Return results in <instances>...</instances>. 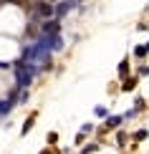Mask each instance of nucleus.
<instances>
[{
  "label": "nucleus",
  "mask_w": 149,
  "mask_h": 154,
  "mask_svg": "<svg viewBox=\"0 0 149 154\" xmlns=\"http://www.w3.org/2000/svg\"><path fill=\"white\" fill-rule=\"evenodd\" d=\"M15 73H18V83H20V86H28L36 71H33V66H30L28 61H18L15 63Z\"/></svg>",
  "instance_id": "f257e3e1"
},
{
  "label": "nucleus",
  "mask_w": 149,
  "mask_h": 154,
  "mask_svg": "<svg viewBox=\"0 0 149 154\" xmlns=\"http://www.w3.org/2000/svg\"><path fill=\"white\" fill-rule=\"evenodd\" d=\"M36 10H38V15H43V18H51L56 13V8H53V5H48V3H38Z\"/></svg>",
  "instance_id": "f03ea898"
},
{
  "label": "nucleus",
  "mask_w": 149,
  "mask_h": 154,
  "mask_svg": "<svg viewBox=\"0 0 149 154\" xmlns=\"http://www.w3.org/2000/svg\"><path fill=\"white\" fill-rule=\"evenodd\" d=\"M58 28H61V25H58V20H53V23H43V33L46 35H51V33H58Z\"/></svg>",
  "instance_id": "7ed1b4c3"
},
{
  "label": "nucleus",
  "mask_w": 149,
  "mask_h": 154,
  "mask_svg": "<svg viewBox=\"0 0 149 154\" xmlns=\"http://www.w3.org/2000/svg\"><path fill=\"white\" fill-rule=\"evenodd\" d=\"M68 8H71V3H61V5L56 8V15H63V13H66Z\"/></svg>",
  "instance_id": "20e7f679"
},
{
  "label": "nucleus",
  "mask_w": 149,
  "mask_h": 154,
  "mask_svg": "<svg viewBox=\"0 0 149 154\" xmlns=\"http://www.w3.org/2000/svg\"><path fill=\"white\" fill-rule=\"evenodd\" d=\"M106 124H109V126H119V124H121V119H119V116H109Z\"/></svg>",
  "instance_id": "39448f33"
},
{
  "label": "nucleus",
  "mask_w": 149,
  "mask_h": 154,
  "mask_svg": "<svg viewBox=\"0 0 149 154\" xmlns=\"http://www.w3.org/2000/svg\"><path fill=\"white\" fill-rule=\"evenodd\" d=\"M30 126H33V116H30L28 121H25V126H23V134H25V131H28V129H30Z\"/></svg>",
  "instance_id": "423d86ee"
},
{
  "label": "nucleus",
  "mask_w": 149,
  "mask_h": 154,
  "mask_svg": "<svg viewBox=\"0 0 149 154\" xmlns=\"http://www.w3.org/2000/svg\"><path fill=\"white\" fill-rule=\"evenodd\" d=\"M126 71H129V66H126V63H121V66H119V73H121V76H126Z\"/></svg>",
  "instance_id": "0eeeda50"
},
{
  "label": "nucleus",
  "mask_w": 149,
  "mask_h": 154,
  "mask_svg": "<svg viewBox=\"0 0 149 154\" xmlns=\"http://www.w3.org/2000/svg\"><path fill=\"white\" fill-rule=\"evenodd\" d=\"M3 3H8V0H3Z\"/></svg>",
  "instance_id": "6e6552de"
}]
</instances>
